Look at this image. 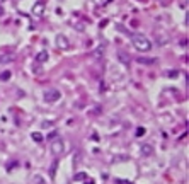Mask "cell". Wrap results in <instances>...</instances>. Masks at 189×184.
<instances>
[{
  "label": "cell",
  "instance_id": "obj_14",
  "mask_svg": "<svg viewBox=\"0 0 189 184\" xmlns=\"http://www.w3.org/2000/svg\"><path fill=\"white\" fill-rule=\"evenodd\" d=\"M145 135V128H138L136 129V136H143Z\"/></svg>",
  "mask_w": 189,
  "mask_h": 184
},
{
  "label": "cell",
  "instance_id": "obj_12",
  "mask_svg": "<svg viewBox=\"0 0 189 184\" xmlns=\"http://www.w3.org/2000/svg\"><path fill=\"white\" fill-rule=\"evenodd\" d=\"M138 61H140V63H147V65H152V63H153V58H142V56H140V58H138Z\"/></svg>",
  "mask_w": 189,
  "mask_h": 184
},
{
  "label": "cell",
  "instance_id": "obj_9",
  "mask_svg": "<svg viewBox=\"0 0 189 184\" xmlns=\"http://www.w3.org/2000/svg\"><path fill=\"white\" fill-rule=\"evenodd\" d=\"M75 181H85L87 179V174H84V172H79V174H75L73 176Z\"/></svg>",
  "mask_w": 189,
  "mask_h": 184
},
{
  "label": "cell",
  "instance_id": "obj_7",
  "mask_svg": "<svg viewBox=\"0 0 189 184\" xmlns=\"http://www.w3.org/2000/svg\"><path fill=\"white\" fill-rule=\"evenodd\" d=\"M46 60H48V53L46 51H39L38 56H36V61H38V63H44Z\"/></svg>",
  "mask_w": 189,
  "mask_h": 184
},
{
  "label": "cell",
  "instance_id": "obj_18",
  "mask_svg": "<svg viewBox=\"0 0 189 184\" xmlns=\"http://www.w3.org/2000/svg\"><path fill=\"white\" fill-rule=\"evenodd\" d=\"M0 4H2V0H0Z\"/></svg>",
  "mask_w": 189,
  "mask_h": 184
},
{
  "label": "cell",
  "instance_id": "obj_16",
  "mask_svg": "<svg viewBox=\"0 0 189 184\" xmlns=\"http://www.w3.org/2000/svg\"><path fill=\"white\" fill-rule=\"evenodd\" d=\"M167 75H170V77H176L177 72H167Z\"/></svg>",
  "mask_w": 189,
  "mask_h": 184
},
{
  "label": "cell",
  "instance_id": "obj_17",
  "mask_svg": "<svg viewBox=\"0 0 189 184\" xmlns=\"http://www.w3.org/2000/svg\"><path fill=\"white\" fill-rule=\"evenodd\" d=\"M2 12H4V10H2V7H0V15H2Z\"/></svg>",
  "mask_w": 189,
  "mask_h": 184
},
{
  "label": "cell",
  "instance_id": "obj_19",
  "mask_svg": "<svg viewBox=\"0 0 189 184\" xmlns=\"http://www.w3.org/2000/svg\"><path fill=\"white\" fill-rule=\"evenodd\" d=\"M129 184H131V183H129Z\"/></svg>",
  "mask_w": 189,
  "mask_h": 184
},
{
  "label": "cell",
  "instance_id": "obj_11",
  "mask_svg": "<svg viewBox=\"0 0 189 184\" xmlns=\"http://www.w3.org/2000/svg\"><path fill=\"white\" fill-rule=\"evenodd\" d=\"M9 79H10V72H9V70H7V72H2V73H0V80H9Z\"/></svg>",
  "mask_w": 189,
  "mask_h": 184
},
{
  "label": "cell",
  "instance_id": "obj_1",
  "mask_svg": "<svg viewBox=\"0 0 189 184\" xmlns=\"http://www.w3.org/2000/svg\"><path fill=\"white\" fill-rule=\"evenodd\" d=\"M131 43H133V46H135L138 51H143V53L152 49V43H150V39L145 34H140V33L131 34Z\"/></svg>",
  "mask_w": 189,
  "mask_h": 184
},
{
  "label": "cell",
  "instance_id": "obj_6",
  "mask_svg": "<svg viewBox=\"0 0 189 184\" xmlns=\"http://www.w3.org/2000/svg\"><path fill=\"white\" fill-rule=\"evenodd\" d=\"M43 10H44V4H43V2H38V4L33 7V14L34 15H38V17L43 15Z\"/></svg>",
  "mask_w": 189,
  "mask_h": 184
},
{
  "label": "cell",
  "instance_id": "obj_13",
  "mask_svg": "<svg viewBox=\"0 0 189 184\" xmlns=\"http://www.w3.org/2000/svg\"><path fill=\"white\" fill-rule=\"evenodd\" d=\"M34 184H44V179H43V177L41 176H34Z\"/></svg>",
  "mask_w": 189,
  "mask_h": 184
},
{
  "label": "cell",
  "instance_id": "obj_4",
  "mask_svg": "<svg viewBox=\"0 0 189 184\" xmlns=\"http://www.w3.org/2000/svg\"><path fill=\"white\" fill-rule=\"evenodd\" d=\"M140 153H142L143 157L153 155V147H152L150 143H142V147H140Z\"/></svg>",
  "mask_w": 189,
  "mask_h": 184
},
{
  "label": "cell",
  "instance_id": "obj_5",
  "mask_svg": "<svg viewBox=\"0 0 189 184\" xmlns=\"http://www.w3.org/2000/svg\"><path fill=\"white\" fill-rule=\"evenodd\" d=\"M56 44H58V48H61V49H68V48H70V43H68V39L63 34H60V36L56 38Z\"/></svg>",
  "mask_w": 189,
  "mask_h": 184
},
{
  "label": "cell",
  "instance_id": "obj_15",
  "mask_svg": "<svg viewBox=\"0 0 189 184\" xmlns=\"http://www.w3.org/2000/svg\"><path fill=\"white\" fill-rule=\"evenodd\" d=\"M84 184H95V183H94V179H85V183Z\"/></svg>",
  "mask_w": 189,
  "mask_h": 184
},
{
  "label": "cell",
  "instance_id": "obj_10",
  "mask_svg": "<svg viewBox=\"0 0 189 184\" xmlns=\"http://www.w3.org/2000/svg\"><path fill=\"white\" fill-rule=\"evenodd\" d=\"M56 167H58V160H55L53 165H51V170H49V176L55 177V174H56Z\"/></svg>",
  "mask_w": 189,
  "mask_h": 184
},
{
  "label": "cell",
  "instance_id": "obj_3",
  "mask_svg": "<svg viewBox=\"0 0 189 184\" xmlns=\"http://www.w3.org/2000/svg\"><path fill=\"white\" fill-rule=\"evenodd\" d=\"M51 152H53V155L60 157L63 152H65V145H63V142H61L60 138H56V140H53L51 142Z\"/></svg>",
  "mask_w": 189,
  "mask_h": 184
},
{
  "label": "cell",
  "instance_id": "obj_8",
  "mask_svg": "<svg viewBox=\"0 0 189 184\" xmlns=\"http://www.w3.org/2000/svg\"><path fill=\"white\" fill-rule=\"evenodd\" d=\"M31 136H33V140H34V142H38V143L43 142V135H41V133H38V131H34V133H33Z\"/></svg>",
  "mask_w": 189,
  "mask_h": 184
},
{
  "label": "cell",
  "instance_id": "obj_2",
  "mask_svg": "<svg viewBox=\"0 0 189 184\" xmlns=\"http://www.w3.org/2000/svg\"><path fill=\"white\" fill-rule=\"evenodd\" d=\"M60 90L58 89H48L46 92H44V101L46 102H56V101H60Z\"/></svg>",
  "mask_w": 189,
  "mask_h": 184
}]
</instances>
